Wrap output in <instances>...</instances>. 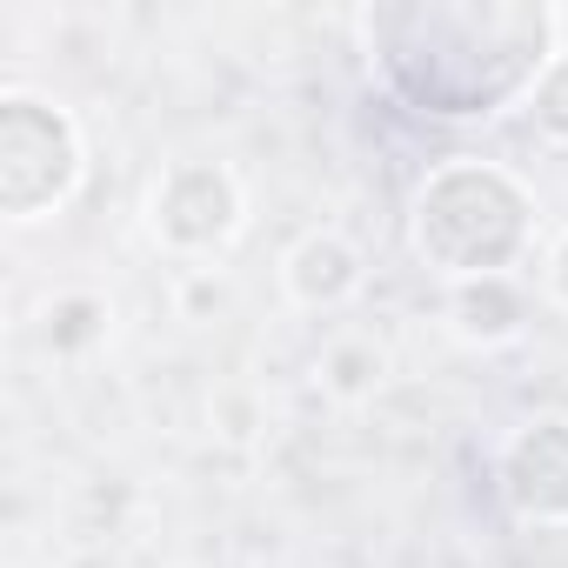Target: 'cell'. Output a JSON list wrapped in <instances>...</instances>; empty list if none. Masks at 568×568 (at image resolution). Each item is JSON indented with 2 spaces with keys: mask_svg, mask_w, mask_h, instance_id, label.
<instances>
[{
  "mask_svg": "<svg viewBox=\"0 0 568 568\" xmlns=\"http://www.w3.org/2000/svg\"><path fill=\"white\" fill-rule=\"evenodd\" d=\"M315 375H322V388H328L335 402H362V395H375V388H382L388 355H382L368 335H335V342L322 348Z\"/></svg>",
  "mask_w": 568,
  "mask_h": 568,
  "instance_id": "8",
  "label": "cell"
},
{
  "mask_svg": "<svg viewBox=\"0 0 568 568\" xmlns=\"http://www.w3.org/2000/svg\"><path fill=\"white\" fill-rule=\"evenodd\" d=\"M368 68L435 121H488L521 108L561 54L555 8L528 0H402L362 14Z\"/></svg>",
  "mask_w": 568,
  "mask_h": 568,
  "instance_id": "1",
  "label": "cell"
},
{
  "mask_svg": "<svg viewBox=\"0 0 568 568\" xmlns=\"http://www.w3.org/2000/svg\"><path fill=\"white\" fill-rule=\"evenodd\" d=\"M81 174H88V141L61 101L28 88L0 94V214L21 227L48 221L74 201Z\"/></svg>",
  "mask_w": 568,
  "mask_h": 568,
  "instance_id": "3",
  "label": "cell"
},
{
  "mask_svg": "<svg viewBox=\"0 0 568 568\" xmlns=\"http://www.w3.org/2000/svg\"><path fill=\"white\" fill-rule=\"evenodd\" d=\"M521 114L535 121V134H541V141H561V148H568V48L541 68V81L528 88Z\"/></svg>",
  "mask_w": 568,
  "mask_h": 568,
  "instance_id": "10",
  "label": "cell"
},
{
  "mask_svg": "<svg viewBox=\"0 0 568 568\" xmlns=\"http://www.w3.org/2000/svg\"><path fill=\"white\" fill-rule=\"evenodd\" d=\"M101 335H108V302L88 295V288L54 295L48 315H41V348H48V355H81V348H94Z\"/></svg>",
  "mask_w": 568,
  "mask_h": 568,
  "instance_id": "9",
  "label": "cell"
},
{
  "mask_svg": "<svg viewBox=\"0 0 568 568\" xmlns=\"http://www.w3.org/2000/svg\"><path fill=\"white\" fill-rule=\"evenodd\" d=\"M148 234L181 254V261H207L221 254L234 234H241V214H247V194L234 181L227 161H168L154 181H148Z\"/></svg>",
  "mask_w": 568,
  "mask_h": 568,
  "instance_id": "4",
  "label": "cell"
},
{
  "mask_svg": "<svg viewBox=\"0 0 568 568\" xmlns=\"http://www.w3.org/2000/svg\"><path fill=\"white\" fill-rule=\"evenodd\" d=\"M541 281H548V302H555V308H568V234L548 247V267H541Z\"/></svg>",
  "mask_w": 568,
  "mask_h": 568,
  "instance_id": "11",
  "label": "cell"
},
{
  "mask_svg": "<svg viewBox=\"0 0 568 568\" xmlns=\"http://www.w3.org/2000/svg\"><path fill=\"white\" fill-rule=\"evenodd\" d=\"M362 281H368L362 247L348 234H335V227H308L288 254H281V288H288V302L308 308V315H335L342 302L362 295Z\"/></svg>",
  "mask_w": 568,
  "mask_h": 568,
  "instance_id": "6",
  "label": "cell"
},
{
  "mask_svg": "<svg viewBox=\"0 0 568 568\" xmlns=\"http://www.w3.org/2000/svg\"><path fill=\"white\" fill-rule=\"evenodd\" d=\"M408 241L448 288L508 274L535 241V194L495 161H442L415 194Z\"/></svg>",
  "mask_w": 568,
  "mask_h": 568,
  "instance_id": "2",
  "label": "cell"
},
{
  "mask_svg": "<svg viewBox=\"0 0 568 568\" xmlns=\"http://www.w3.org/2000/svg\"><path fill=\"white\" fill-rule=\"evenodd\" d=\"M501 501L508 515L535 521V528H568V422H528L508 435L501 462H495Z\"/></svg>",
  "mask_w": 568,
  "mask_h": 568,
  "instance_id": "5",
  "label": "cell"
},
{
  "mask_svg": "<svg viewBox=\"0 0 568 568\" xmlns=\"http://www.w3.org/2000/svg\"><path fill=\"white\" fill-rule=\"evenodd\" d=\"M442 308H448V328H455L468 348H501V342H515L521 322H528V302H521V288H515V274L455 281Z\"/></svg>",
  "mask_w": 568,
  "mask_h": 568,
  "instance_id": "7",
  "label": "cell"
}]
</instances>
